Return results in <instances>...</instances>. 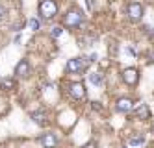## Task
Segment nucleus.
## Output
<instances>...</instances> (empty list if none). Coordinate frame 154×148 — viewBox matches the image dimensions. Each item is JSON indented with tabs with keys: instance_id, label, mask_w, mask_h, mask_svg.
Instances as JSON below:
<instances>
[{
	"instance_id": "14",
	"label": "nucleus",
	"mask_w": 154,
	"mask_h": 148,
	"mask_svg": "<svg viewBox=\"0 0 154 148\" xmlns=\"http://www.w3.org/2000/svg\"><path fill=\"white\" fill-rule=\"evenodd\" d=\"M143 141H145V139H143V135H139V137H132V139H130V144H132V146H137V144H141Z\"/></svg>"
},
{
	"instance_id": "20",
	"label": "nucleus",
	"mask_w": 154,
	"mask_h": 148,
	"mask_svg": "<svg viewBox=\"0 0 154 148\" xmlns=\"http://www.w3.org/2000/svg\"><path fill=\"white\" fill-rule=\"evenodd\" d=\"M84 148H97V146H95V143H87Z\"/></svg>"
},
{
	"instance_id": "15",
	"label": "nucleus",
	"mask_w": 154,
	"mask_h": 148,
	"mask_svg": "<svg viewBox=\"0 0 154 148\" xmlns=\"http://www.w3.org/2000/svg\"><path fill=\"white\" fill-rule=\"evenodd\" d=\"M28 26H30L32 30H34V32H35V30H39V20H37V19H30Z\"/></svg>"
},
{
	"instance_id": "18",
	"label": "nucleus",
	"mask_w": 154,
	"mask_h": 148,
	"mask_svg": "<svg viewBox=\"0 0 154 148\" xmlns=\"http://www.w3.org/2000/svg\"><path fill=\"white\" fill-rule=\"evenodd\" d=\"M147 59H149V61H154V48L147 52Z\"/></svg>"
},
{
	"instance_id": "12",
	"label": "nucleus",
	"mask_w": 154,
	"mask_h": 148,
	"mask_svg": "<svg viewBox=\"0 0 154 148\" xmlns=\"http://www.w3.org/2000/svg\"><path fill=\"white\" fill-rule=\"evenodd\" d=\"M89 82L93 83V85H102V74H98V72H93V74H89Z\"/></svg>"
},
{
	"instance_id": "19",
	"label": "nucleus",
	"mask_w": 154,
	"mask_h": 148,
	"mask_svg": "<svg viewBox=\"0 0 154 148\" xmlns=\"http://www.w3.org/2000/svg\"><path fill=\"white\" fill-rule=\"evenodd\" d=\"M126 52H128V54H132V56H136V54H137L134 48H126Z\"/></svg>"
},
{
	"instance_id": "16",
	"label": "nucleus",
	"mask_w": 154,
	"mask_h": 148,
	"mask_svg": "<svg viewBox=\"0 0 154 148\" xmlns=\"http://www.w3.org/2000/svg\"><path fill=\"white\" fill-rule=\"evenodd\" d=\"M63 33V28H60V26H56V28H52V37H60Z\"/></svg>"
},
{
	"instance_id": "9",
	"label": "nucleus",
	"mask_w": 154,
	"mask_h": 148,
	"mask_svg": "<svg viewBox=\"0 0 154 148\" xmlns=\"http://www.w3.org/2000/svg\"><path fill=\"white\" fill-rule=\"evenodd\" d=\"M84 95H85V89H84L82 83H72V85H71V96H72L74 100L84 98Z\"/></svg>"
},
{
	"instance_id": "17",
	"label": "nucleus",
	"mask_w": 154,
	"mask_h": 148,
	"mask_svg": "<svg viewBox=\"0 0 154 148\" xmlns=\"http://www.w3.org/2000/svg\"><path fill=\"white\" fill-rule=\"evenodd\" d=\"M6 15H8V9H6V8H4L2 4H0V19H4Z\"/></svg>"
},
{
	"instance_id": "11",
	"label": "nucleus",
	"mask_w": 154,
	"mask_h": 148,
	"mask_svg": "<svg viewBox=\"0 0 154 148\" xmlns=\"http://www.w3.org/2000/svg\"><path fill=\"white\" fill-rule=\"evenodd\" d=\"M0 87L6 89V91H11V89H15V82L9 78H4V80H0Z\"/></svg>"
},
{
	"instance_id": "5",
	"label": "nucleus",
	"mask_w": 154,
	"mask_h": 148,
	"mask_svg": "<svg viewBox=\"0 0 154 148\" xmlns=\"http://www.w3.org/2000/svg\"><path fill=\"white\" fill-rule=\"evenodd\" d=\"M39 143L45 148H56L58 146V137L54 133H43L39 137Z\"/></svg>"
},
{
	"instance_id": "1",
	"label": "nucleus",
	"mask_w": 154,
	"mask_h": 148,
	"mask_svg": "<svg viewBox=\"0 0 154 148\" xmlns=\"http://www.w3.org/2000/svg\"><path fill=\"white\" fill-rule=\"evenodd\" d=\"M58 13V4L54 0H41L39 4V15L45 19H54Z\"/></svg>"
},
{
	"instance_id": "8",
	"label": "nucleus",
	"mask_w": 154,
	"mask_h": 148,
	"mask_svg": "<svg viewBox=\"0 0 154 148\" xmlns=\"http://www.w3.org/2000/svg\"><path fill=\"white\" fill-rule=\"evenodd\" d=\"M84 63H82V59H78V58H74V59H69V63H67V71L69 72H74V74H78V72H84Z\"/></svg>"
},
{
	"instance_id": "10",
	"label": "nucleus",
	"mask_w": 154,
	"mask_h": 148,
	"mask_svg": "<svg viewBox=\"0 0 154 148\" xmlns=\"http://www.w3.org/2000/svg\"><path fill=\"white\" fill-rule=\"evenodd\" d=\"M134 115H136L137 119H149V115H150L149 106H147V104H139V106L134 109Z\"/></svg>"
},
{
	"instance_id": "7",
	"label": "nucleus",
	"mask_w": 154,
	"mask_h": 148,
	"mask_svg": "<svg viewBox=\"0 0 154 148\" xmlns=\"http://www.w3.org/2000/svg\"><path fill=\"white\" fill-rule=\"evenodd\" d=\"M15 74H17L19 78H26V76L30 74V63H28L26 59H20V61L17 63V67H15Z\"/></svg>"
},
{
	"instance_id": "3",
	"label": "nucleus",
	"mask_w": 154,
	"mask_h": 148,
	"mask_svg": "<svg viewBox=\"0 0 154 148\" xmlns=\"http://www.w3.org/2000/svg\"><path fill=\"white\" fill-rule=\"evenodd\" d=\"M115 109H117L119 113H128V111H132V109H134V100H132V98H128V96L119 98V100L115 102Z\"/></svg>"
},
{
	"instance_id": "2",
	"label": "nucleus",
	"mask_w": 154,
	"mask_h": 148,
	"mask_svg": "<svg viewBox=\"0 0 154 148\" xmlns=\"http://www.w3.org/2000/svg\"><path fill=\"white\" fill-rule=\"evenodd\" d=\"M80 22H82V13L80 11H69V13L65 15V19H63V24L67 28H74V26H78Z\"/></svg>"
},
{
	"instance_id": "6",
	"label": "nucleus",
	"mask_w": 154,
	"mask_h": 148,
	"mask_svg": "<svg viewBox=\"0 0 154 148\" xmlns=\"http://www.w3.org/2000/svg\"><path fill=\"white\" fill-rule=\"evenodd\" d=\"M123 80H125V83L126 85H136L137 83V80H139V72L136 69H125L123 72Z\"/></svg>"
},
{
	"instance_id": "13",
	"label": "nucleus",
	"mask_w": 154,
	"mask_h": 148,
	"mask_svg": "<svg viewBox=\"0 0 154 148\" xmlns=\"http://www.w3.org/2000/svg\"><path fill=\"white\" fill-rule=\"evenodd\" d=\"M32 119H34L37 124H45V113H43V111H35V113H32Z\"/></svg>"
},
{
	"instance_id": "4",
	"label": "nucleus",
	"mask_w": 154,
	"mask_h": 148,
	"mask_svg": "<svg viewBox=\"0 0 154 148\" xmlns=\"http://www.w3.org/2000/svg\"><path fill=\"white\" fill-rule=\"evenodd\" d=\"M126 13H128V17H130L132 20H139V19L143 17V8H141V4H137V2H130L128 8H126Z\"/></svg>"
}]
</instances>
